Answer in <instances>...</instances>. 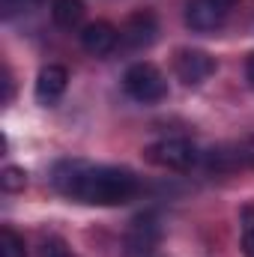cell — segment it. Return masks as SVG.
Segmentation results:
<instances>
[{
  "label": "cell",
  "instance_id": "cell-5",
  "mask_svg": "<svg viewBox=\"0 0 254 257\" xmlns=\"http://www.w3.org/2000/svg\"><path fill=\"white\" fill-rule=\"evenodd\" d=\"M236 0H186V24L194 33H212L218 30Z\"/></svg>",
  "mask_w": 254,
  "mask_h": 257
},
{
  "label": "cell",
  "instance_id": "cell-3",
  "mask_svg": "<svg viewBox=\"0 0 254 257\" xmlns=\"http://www.w3.org/2000/svg\"><path fill=\"white\" fill-rule=\"evenodd\" d=\"M144 156H147V162H153L159 168H168V171H191L200 159L197 147L189 138H162V141L150 144L144 150Z\"/></svg>",
  "mask_w": 254,
  "mask_h": 257
},
{
  "label": "cell",
  "instance_id": "cell-16",
  "mask_svg": "<svg viewBox=\"0 0 254 257\" xmlns=\"http://www.w3.org/2000/svg\"><path fill=\"white\" fill-rule=\"evenodd\" d=\"M24 3H36V0H3V12H6V15H12V12H15V9H21Z\"/></svg>",
  "mask_w": 254,
  "mask_h": 257
},
{
  "label": "cell",
  "instance_id": "cell-1",
  "mask_svg": "<svg viewBox=\"0 0 254 257\" xmlns=\"http://www.w3.org/2000/svg\"><path fill=\"white\" fill-rule=\"evenodd\" d=\"M51 183L63 197L90 206H123L141 192V183L129 168L93 165L84 159L57 162L51 171Z\"/></svg>",
  "mask_w": 254,
  "mask_h": 257
},
{
  "label": "cell",
  "instance_id": "cell-6",
  "mask_svg": "<svg viewBox=\"0 0 254 257\" xmlns=\"http://www.w3.org/2000/svg\"><path fill=\"white\" fill-rule=\"evenodd\" d=\"M174 75L186 87H197L215 75V57L200 51V48H180L174 54Z\"/></svg>",
  "mask_w": 254,
  "mask_h": 257
},
{
  "label": "cell",
  "instance_id": "cell-12",
  "mask_svg": "<svg viewBox=\"0 0 254 257\" xmlns=\"http://www.w3.org/2000/svg\"><path fill=\"white\" fill-rule=\"evenodd\" d=\"M0 186H3V192H21V189L27 186V174H24V168H15V165L3 168V174H0Z\"/></svg>",
  "mask_w": 254,
  "mask_h": 257
},
{
  "label": "cell",
  "instance_id": "cell-9",
  "mask_svg": "<svg viewBox=\"0 0 254 257\" xmlns=\"http://www.w3.org/2000/svg\"><path fill=\"white\" fill-rule=\"evenodd\" d=\"M117 42H120V30H117L114 24H108V21H90V24L81 30V45H84V51L93 54V57L111 54V51L117 48Z\"/></svg>",
  "mask_w": 254,
  "mask_h": 257
},
{
  "label": "cell",
  "instance_id": "cell-14",
  "mask_svg": "<svg viewBox=\"0 0 254 257\" xmlns=\"http://www.w3.org/2000/svg\"><path fill=\"white\" fill-rule=\"evenodd\" d=\"M242 251L245 257H254V224L245 227V236H242Z\"/></svg>",
  "mask_w": 254,
  "mask_h": 257
},
{
  "label": "cell",
  "instance_id": "cell-17",
  "mask_svg": "<svg viewBox=\"0 0 254 257\" xmlns=\"http://www.w3.org/2000/svg\"><path fill=\"white\" fill-rule=\"evenodd\" d=\"M245 78H248V84L254 87V54H248V60H245Z\"/></svg>",
  "mask_w": 254,
  "mask_h": 257
},
{
  "label": "cell",
  "instance_id": "cell-11",
  "mask_svg": "<svg viewBox=\"0 0 254 257\" xmlns=\"http://www.w3.org/2000/svg\"><path fill=\"white\" fill-rule=\"evenodd\" d=\"M0 257H27L24 239H21L12 227H3V230H0Z\"/></svg>",
  "mask_w": 254,
  "mask_h": 257
},
{
  "label": "cell",
  "instance_id": "cell-8",
  "mask_svg": "<svg viewBox=\"0 0 254 257\" xmlns=\"http://www.w3.org/2000/svg\"><path fill=\"white\" fill-rule=\"evenodd\" d=\"M66 87H69V72H66L63 66L57 63H48L39 69V75H36V102L39 105H57L60 99H63Z\"/></svg>",
  "mask_w": 254,
  "mask_h": 257
},
{
  "label": "cell",
  "instance_id": "cell-10",
  "mask_svg": "<svg viewBox=\"0 0 254 257\" xmlns=\"http://www.w3.org/2000/svg\"><path fill=\"white\" fill-rule=\"evenodd\" d=\"M84 0H54L51 3V18L66 27V30H72V27H78L81 21H84Z\"/></svg>",
  "mask_w": 254,
  "mask_h": 257
},
{
  "label": "cell",
  "instance_id": "cell-7",
  "mask_svg": "<svg viewBox=\"0 0 254 257\" xmlns=\"http://www.w3.org/2000/svg\"><path fill=\"white\" fill-rule=\"evenodd\" d=\"M159 36V21L150 9H141L135 15H129L126 24L120 27V42L132 48V51H141V48H150Z\"/></svg>",
  "mask_w": 254,
  "mask_h": 257
},
{
  "label": "cell",
  "instance_id": "cell-4",
  "mask_svg": "<svg viewBox=\"0 0 254 257\" xmlns=\"http://www.w3.org/2000/svg\"><path fill=\"white\" fill-rule=\"evenodd\" d=\"M162 242V221L156 212H141L132 218L126 230V254L129 257H147L153 254Z\"/></svg>",
  "mask_w": 254,
  "mask_h": 257
},
{
  "label": "cell",
  "instance_id": "cell-13",
  "mask_svg": "<svg viewBox=\"0 0 254 257\" xmlns=\"http://www.w3.org/2000/svg\"><path fill=\"white\" fill-rule=\"evenodd\" d=\"M39 257H78V254H72V248L66 245L63 239L51 236V239H45V242H42V254H39Z\"/></svg>",
  "mask_w": 254,
  "mask_h": 257
},
{
  "label": "cell",
  "instance_id": "cell-2",
  "mask_svg": "<svg viewBox=\"0 0 254 257\" xmlns=\"http://www.w3.org/2000/svg\"><path fill=\"white\" fill-rule=\"evenodd\" d=\"M123 87L126 93L141 102V105H156L168 96V78L162 75V69L153 63H132L123 75Z\"/></svg>",
  "mask_w": 254,
  "mask_h": 257
},
{
  "label": "cell",
  "instance_id": "cell-15",
  "mask_svg": "<svg viewBox=\"0 0 254 257\" xmlns=\"http://www.w3.org/2000/svg\"><path fill=\"white\" fill-rule=\"evenodd\" d=\"M242 162L254 168V135L248 138V141H245V144H242Z\"/></svg>",
  "mask_w": 254,
  "mask_h": 257
}]
</instances>
